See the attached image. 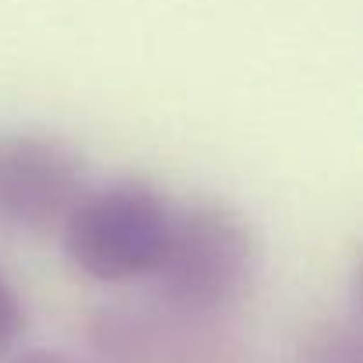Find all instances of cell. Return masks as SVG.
<instances>
[{"instance_id": "1", "label": "cell", "mask_w": 363, "mask_h": 363, "mask_svg": "<svg viewBox=\"0 0 363 363\" xmlns=\"http://www.w3.org/2000/svg\"><path fill=\"white\" fill-rule=\"evenodd\" d=\"M257 275V237L237 208L201 201L173 212L166 250L148 275L159 311L184 325L230 314Z\"/></svg>"}, {"instance_id": "2", "label": "cell", "mask_w": 363, "mask_h": 363, "mask_svg": "<svg viewBox=\"0 0 363 363\" xmlns=\"http://www.w3.org/2000/svg\"><path fill=\"white\" fill-rule=\"evenodd\" d=\"M173 208L145 180H117L85 191L60 230L67 261L96 282L148 279L166 250Z\"/></svg>"}, {"instance_id": "3", "label": "cell", "mask_w": 363, "mask_h": 363, "mask_svg": "<svg viewBox=\"0 0 363 363\" xmlns=\"http://www.w3.org/2000/svg\"><path fill=\"white\" fill-rule=\"evenodd\" d=\"M82 155L50 134L0 138V223L14 233H60L85 198Z\"/></svg>"}, {"instance_id": "4", "label": "cell", "mask_w": 363, "mask_h": 363, "mask_svg": "<svg viewBox=\"0 0 363 363\" xmlns=\"http://www.w3.org/2000/svg\"><path fill=\"white\" fill-rule=\"evenodd\" d=\"M173 342V318L138 307H99L89 321V346L99 363H159Z\"/></svg>"}, {"instance_id": "5", "label": "cell", "mask_w": 363, "mask_h": 363, "mask_svg": "<svg viewBox=\"0 0 363 363\" xmlns=\"http://www.w3.org/2000/svg\"><path fill=\"white\" fill-rule=\"evenodd\" d=\"M289 363H363L360 328L346 318H318L300 332Z\"/></svg>"}, {"instance_id": "6", "label": "cell", "mask_w": 363, "mask_h": 363, "mask_svg": "<svg viewBox=\"0 0 363 363\" xmlns=\"http://www.w3.org/2000/svg\"><path fill=\"white\" fill-rule=\"evenodd\" d=\"M25 335V300L18 286L0 272V357H7Z\"/></svg>"}, {"instance_id": "7", "label": "cell", "mask_w": 363, "mask_h": 363, "mask_svg": "<svg viewBox=\"0 0 363 363\" xmlns=\"http://www.w3.org/2000/svg\"><path fill=\"white\" fill-rule=\"evenodd\" d=\"M11 363H74V360H71V357H64V353H53V350H32V353L14 357Z\"/></svg>"}]
</instances>
